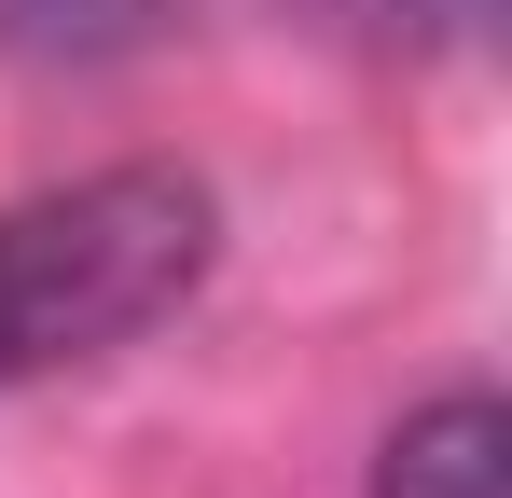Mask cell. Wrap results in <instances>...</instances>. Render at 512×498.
Masks as SVG:
<instances>
[{"label":"cell","mask_w":512,"mask_h":498,"mask_svg":"<svg viewBox=\"0 0 512 498\" xmlns=\"http://www.w3.org/2000/svg\"><path fill=\"white\" fill-rule=\"evenodd\" d=\"M208 249H222V208L180 166H97V180L0 208V402L180 319Z\"/></svg>","instance_id":"cell-1"},{"label":"cell","mask_w":512,"mask_h":498,"mask_svg":"<svg viewBox=\"0 0 512 498\" xmlns=\"http://www.w3.org/2000/svg\"><path fill=\"white\" fill-rule=\"evenodd\" d=\"M512 485V415L485 388H443L374 443V498H499Z\"/></svg>","instance_id":"cell-2"}]
</instances>
